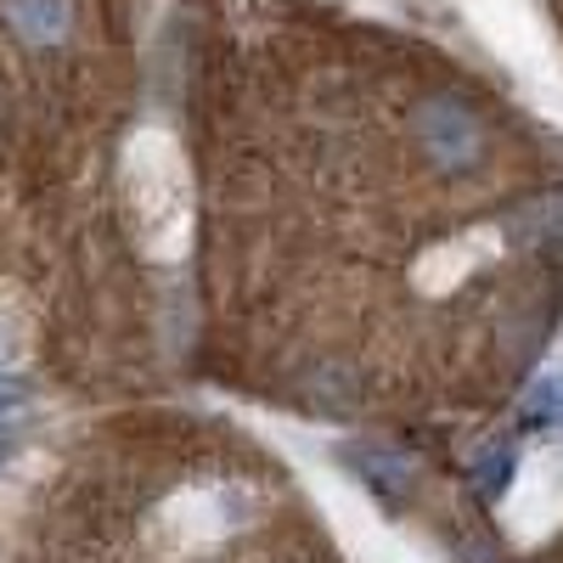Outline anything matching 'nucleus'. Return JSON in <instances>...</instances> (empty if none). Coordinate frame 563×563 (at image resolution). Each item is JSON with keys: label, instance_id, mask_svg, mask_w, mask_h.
<instances>
[{"label": "nucleus", "instance_id": "f257e3e1", "mask_svg": "<svg viewBox=\"0 0 563 563\" xmlns=\"http://www.w3.org/2000/svg\"><path fill=\"white\" fill-rule=\"evenodd\" d=\"M350 467H355V474L378 490L384 501H400L406 485H411V462L395 456V451H350Z\"/></svg>", "mask_w": 563, "mask_h": 563}, {"label": "nucleus", "instance_id": "f03ea898", "mask_svg": "<svg viewBox=\"0 0 563 563\" xmlns=\"http://www.w3.org/2000/svg\"><path fill=\"white\" fill-rule=\"evenodd\" d=\"M512 467H519V462H512V445H496V451H485V456L474 462V485H479L485 501H496V496L512 485Z\"/></svg>", "mask_w": 563, "mask_h": 563}, {"label": "nucleus", "instance_id": "7ed1b4c3", "mask_svg": "<svg viewBox=\"0 0 563 563\" xmlns=\"http://www.w3.org/2000/svg\"><path fill=\"white\" fill-rule=\"evenodd\" d=\"M525 417L536 422V429H563V372H558V378H547V384L530 395Z\"/></svg>", "mask_w": 563, "mask_h": 563}]
</instances>
